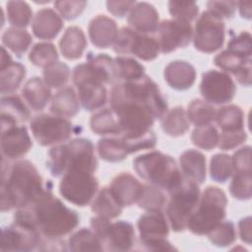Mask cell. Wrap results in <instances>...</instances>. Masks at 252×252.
Wrapping results in <instances>:
<instances>
[{"mask_svg":"<svg viewBox=\"0 0 252 252\" xmlns=\"http://www.w3.org/2000/svg\"><path fill=\"white\" fill-rule=\"evenodd\" d=\"M14 220L35 228L43 237L61 238L78 226L80 218L51 191L44 190L32 205L17 209Z\"/></svg>","mask_w":252,"mask_h":252,"instance_id":"1","label":"cell"},{"mask_svg":"<svg viewBox=\"0 0 252 252\" xmlns=\"http://www.w3.org/2000/svg\"><path fill=\"white\" fill-rule=\"evenodd\" d=\"M44 192L42 177L30 160L2 166L1 211L21 209L32 205Z\"/></svg>","mask_w":252,"mask_h":252,"instance_id":"2","label":"cell"},{"mask_svg":"<svg viewBox=\"0 0 252 252\" xmlns=\"http://www.w3.org/2000/svg\"><path fill=\"white\" fill-rule=\"evenodd\" d=\"M133 168L149 184L168 193L177 188L185 178L173 158L158 151L137 157L133 160Z\"/></svg>","mask_w":252,"mask_h":252,"instance_id":"3","label":"cell"},{"mask_svg":"<svg viewBox=\"0 0 252 252\" xmlns=\"http://www.w3.org/2000/svg\"><path fill=\"white\" fill-rule=\"evenodd\" d=\"M226 205L225 193L217 186H208L189 219L187 228L197 235L209 234L224 220Z\"/></svg>","mask_w":252,"mask_h":252,"instance_id":"4","label":"cell"},{"mask_svg":"<svg viewBox=\"0 0 252 252\" xmlns=\"http://www.w3.org/2000/svg\"><path fill=\"white\" fill-rule=\"evenodd\" d=\"M73 82L84 109L94 111L105 104L107 91L104 84H107V80L94 63L88 61L77 65L73 70Z\"/></svg>","mask_w":252,"mask_h":252,"instance_id":"5","label":"cell"},{"mask_svg":"<svg viewBox=\"0 0 252 252\" xmlns=\"http://www.w3.org/2000/svg\"><path fill=\"white\" fill-rule=\"evenodd\" d=\"M168 194L170 196L166 206L168 221L173 231L181 232L187 228L189 219L198 205L200 189L196 182L185 177L183 182Z\"/></svg>","mask_w":252,"mask_h":252,"instance_id":"6","label":"cell"},{"mask_svg":"<svg viewBox=\"0 0 252 252\" xmlns=\"http://www.w3.org/2000/svg\"><path fill=\"white\" fill-rule=\"evenodd\" d=\"M111 91L144 103L151 109L155 118H161L167 112V103L158 86L147 75L135 81L117 83Z\"/></svg>","mask_w":252,"mask_h":252,"instance_id":"7","label":"cell"},{"mask_svg":"<svg viewBox=\"0 0 252 252\" xmlns=\"http://www.w3.org/2000/svg\"><path fill=\"white\" fill-rule=\"evenodd\" d=\"M98 189V181L93 172L80 168L67 170L59 183V193L68 202L85 207L93 202Z\"/></svg>","mask_w":252,"mask_h":252,"instance_id":"8","label":"cell"},{"mask_svg":"<svg viewBox=\"0 0 252 252\" xmlns=\"http://www.w3.org/2000/svg\"><path fill=\"white\" fill-rule=\"evenodd\" d=\"M30 128L36 142L43 146H54L70 139L73 125L67 118L55 114H38L30 122Z\"/></svg>","mask_w":252,"mask_h":252,"instance_id":"9","label":"cell"},{"mask_svg":"<svg viewBox=\"0 0 252 252\" xmlns=\"http://www.w3.org/2000/svg\"><path fill=\"white\" fill-rule=\"evenodd\" d=\"M113 51L117 54H133L144 61H152L158 56L160 48L158 39L154 36L123 27L118 31Z\"/></svg>","mask_w":252,"mask_h":252,"instance_id":"10","label":"cell"},{"mask_svg":"<svg viewBox=\"0 0 252 252\" xmlns=\"http://www.w3.org/2000/svg\"><path fill=\"white\" fill-rule=\"evenodd\" d=\"M224 36L225 26L222 19L208 10L204 11L193 31L195 48L204 53H213L222 46Z\"/></svg>","mask_w":252,"mask_h":252,"instance_id":"11","label":"cell"},{"mask_svg":"<svg viewBox=\"0 0 252 252\" xmlns=\"http://www.w3.org/2000/svg\"><path fill=\"white\" fill-rule=\"evenodd\" d=\"M200 93L205 101L211 104H224L234 97L236 86L227 73L209 70L202 75Z\"/></svg>","mask_w":252,"mask_h":252,"instance_id":"12","label":"cell"},{"mask_svg":"<svg viewBox=\"0 0 252 252\" xmlns=\"http://www.w3.org/2000/svg\"><path fill=\"white\" fill-rule=\"evenodd\" d=\"M157 32L161 53H170L178 48H184L193 38L191 24L174 19L160 22Z\"/></svg>","mask_w":252,"mask_h":252,"instance_id":"13","label":"cell"},{"mask_svg":"<svg viewBox=\"0 0 252 252\" xmlns=\"http://www.w3.org/2000/svg\"><path fill=\"white\" fill-rule=\"evenodd\" d=\"M41 234L33 227L16 221L2 229L0 250L31 251L37 249Z\"/></svg>","mask_w":252,"mask_h":252,"instance_id":"14","label":"cell"},{"mask_svg":"<svg viewBox=\"0 0 252 252\" xmlns=\"http://www.w3.org/2000/svg\"><path fill=\"white\" fill-rule=\"evenodd\" d=\"M32 143L28 129L22 125L1 128V152L3 158L17 159L24 157Z\"/></svg>","mask_w":252,"mask_h":252,"instance_id":"15","label":"cell"},{"mask_svg":"<svg viewBox=\"0 0 252 252\" xmlns=\"http://www.w3.org/2000/svg\"><path fill=\"white\" fill-rule=\"evenodd\" d=\"M104 249L110 251H128L135 244V230L132 223L125 220L109 222L101 238Z\"/></svg>","mask_w":252,"mask_h":252,"instance_id":"16","label":"cell"},{"mask_svg":"<svg viewBox=\"0 0 252 252\" xmlns=\"http://www.w3.org/2000/svg\"><path fill=\"white\" fill-rule=\"evenodd\" d=\"M143 185L132 174L122 172L112 179L109 188L122 207H129L138 202Z\"/></svg>","mask_w":252,"mask_h":252,"instance_id":"17","label":"cell"},{"mask_svg":"<svg viewBox=\"0 0 252 252\" xmlns=\"http://www.w3.org/2000/svg\"><path fill=\"white\" fill-rule=\"evenodd\" d=\"M141 243L166 238L169 233L168 223L161 211H148L137 222Z\"/></svg>","mask_w":252,"mask_h":252,"instance_id":"18","label":"cell"},{"mask_svg":"<svg viewBox=\"0 0 252 252\" xmlns=\"http://www.w3.org/2000/svg\"><path fill=\"white\" fill-rule=\"evenodd\" d=\"M130 28L141 33H153L159 25V16L154 5L148 2H136L129 12Z\"/></svg>","mask_w":252,"mask_h":252,"instance_id":"19","label":"cell"},{"mask_svg":"<svg viewBox=\"0 0 252 252\" xmlns=\"http://www.w3.org/2000/svg\"><path fill=\"white\" fill-rule=\"evenodd\" d=\"M88 31L92 43L97 48H108L113 45L118 35L116 22L105 15H97L93 18Z\"/></svg>","mask_w":252,"mask_h":252,"instance_id":"20","label":"cell"},{"mask_svg":"<svg viewBox=\"0 0 252 252\" xmlns=\"http://www.w3.org/2000/svg\"><path fill=\"white\" fill-rule=\"evenodd\" d=\"M163 77L170 88L176 91H185L194 85L196 70L187 61L175 60L166 65Z\"/></svg>","mask_w":252,"mask_h":252,"instance_id":"21","label":"cell"},{"mask_svg":"<svg viewBox=\"0 0 252 252\" xmlns=\"http://www.w3.org/2000/svg\"><path fill=\"white\" fill-rule=\"evenodd\" d=\"M63 28L61 17L51 8H43L36 12L32 20V32L39 39H52Z\"/></svg>","mask_w":252,"mask_h":252,"instance_id":"22","label":"cell"},{"mask_svg":"<svg viewBox=\"0 0 252 252\" xmlns=\"http://www.w3.org/2000/svg\"><path fill=\"white\" fill-rule=\"evenodd\" d=\"M30 110L17 95L8 94L1 98V128L18 125L29 120Z\"/></svg>","mask_w":252,"mask_h":252,"instance_id":"23","label":"cell"},{"mask_svg":"<svg viewBox=\"0 0 252 252\" xmlns=\"http://www.w3.org/2000/svg\"><path fill=\"white\" fill-rule=\"evenodd\" d=\"M179 163L181 172L186 178L197 184L205 181L207 176L206 158L201 152L193 149L184 151L179 157Z\"/></svg>","mask_w":252,"mask_h":252,"instance_id":"24","label":"cell"},{"mask_svg":"<svg viewBox=\"0 0 252 252\" xmlns=\"http://www.w3.org/2000/svg\"><path fill=\"white\" fill-rule=\"evenodd\" d=\"M22 95L28 105L34 111L44 109L51 98V91L39 77H32L26 82Z\"/></svg>","mask_w":252,"mask_h":252,"instance_id":"25","label":"cell"},{"mask_svg":"<svg viewBox=\"0 0 252 252\" xmlns=\"http://www.w3.org/2000/svg\"><path fill=\"white\" fill-rule=\"evenodd\" d=\"M62 55L68 60H77L82 57L86 47L87 39L83 30L79 27H69L62 35L60 42Z\"/></svg>","mask_w":252,"mask_h":252,"instance_id":"26","label":"cell"},{"mask_svg":"<svg viewBox=\"0 0 252 252\" xmlns=\"http://www.w3.org/2000/svg\"><path fill=\"white\" fill-rule=\"evenodd\" d=\"M80 110V100L75 90L66 87L55 94L51 99L50 111L58 116L73 117Z\"/></svg>","mask_w":252,"mask_h":252,"instance_id":"27","label":"cell"},{"mask_svg":"<svg viewBox=\"0 0 252 252\" xmlns=\"http://www.w3.org/2000/svg\"><path fill=\"white\" fill-rule=\"evenodd\" d=\"M92 211L99 217L111 220L121 215L123 207L114 197L109 187H103L92 202Z\"/></svg>","mask_w":252,"mask_h":252,"instance_id":"28","label":"cell"},{"mask_svg":"<svg viewBox=\"0 0 252 252\" xmlns=\"http://www.w3.org/2000/svg\"><path fill=\"white\" fill-rule=\"evenodd\" d=\"M163 132L170 137H179L189 130L190 122L182 106H175L160 118Z\"/></svg>","mask_w":252,"mask_h":252,"instance_id":"29","label":"cell"},{"mask_svg":"<svg viewBox=\"0 0 252 252\" xmlns=\"http://www.w3.org/2000/svg\"><path fill=\"white\" fill-rule=\"evenodd\" d=\"M91 129L97 135H120L121 128L115 112L111 108L95 112L90 121Z\"/></svg>","mask_w":252,"mask_h":252,"instance_id":"30","label":"cell"},{"mask_svg":"<svg viewBox=\"0 0 252 252\" xmlns=\"http://www.w3.org/2000/svg\"><path fill=\"white\" fill-rule=\"evenodd\" d=\"M71 251H102L103 244L93 229L83 227L72 234L67 243Z\"/></svg>","mask_w":252,"mask_h":252,"instance_id":"31","label":"cell"},{"mask_svg":"<svg viewBox=\"0 0 252 252\" xmlns=\"http://www.w3.org/2000/svg\"><path fill=\"white\" fill-rule=\"evenodd\" d=\"M0 90L1 94H12L22 84L27 71L23 64L12 61L9 65L0 68Z\"/></svg>","mask_w":252,"mask_h":252,"instance_id":"32","label":"cell"},{"mask_svg":"<svg viewBox=\"0 0 252 252\" xmlns=\"http://www.w3.org/2000/svg\"><path fill=\"white\" fill-rule=\"evenodd\" d=\"M113 61L118 83L135 81L145 76V67L134 58L117 56L113 58Z\"/></svg>","mask_w":252,"mask_h":252,"instance_id":"33","label":"cell"},{"mask_svg":"<svg viewBox=\"0 0 252 252\" xmlns=\"http://www.w3.org/2000/svg\"><path fill=\"white\" fill-rule=\"evenodd\" d=\"M217 124L222 131H234L244 129V113L234 104H228L217 110Z\"/></svg>","mask_w":252,"mask_h":252,"instance_id":"34","label":"cell"},{"mask_svg":"<svg viewBox=\"0 0 252 252\" xmlns=\"http://www.w3.org/2000/svg\"><path fill=\"white\" fill-rule=\"evenodd\" d=\"M186 114L189 122L199 127L211 124L216 119L217 109L211 103L197 98L190 102Z\"/></svg>","mask_w":252,"mask_h":252,"instance_id":"35","label":"cell"},{"mask_svg":"<svg viewBox=\"0 0 252 252\" xmlns=\"http://www.w3.org/2000/svg\"><path fill=\"white\" fill-rule=\"evenodd\" d=\"M97 152L103 160L109 162L121 161L129 155L121 137L100 139L97 143Z\"/></svg>","mask_w":252,"mask_h":252,"instance_id":"36","label":"cell"},{"mask_svg":"<svg viewBox=\"0 0 252 252\" xmlns=\"http://www.w3.org/2000/svg\"><path fill=\"white\" fill-rule=\"evenodd\" d=\"M2 43L16 55L21 56L32 44V36L26 30L12 27L3 32Z\"/></svg>","mask_w":252,"mask_h":252,"instance_id":"37","label":"cell"},{"mask_svg":"<svg viewBox=\"0 0 252 252\" xmlns=\"http://www.w3.org/2000/svg\"><path fill=\"white\" fill-rule=\"evenodd\" d=\"M214 63L216 66L225 71V73H231L235 77L242 70L251 66V59H246L225 49L214 58Z\"/></svg>","mask_w":252,"mask_h":252,"instance_id":"38","label":"cell"},{"mask_svg":"<svg viewBox=\"0 0 252 252\" xmlns=\"http://www.w3.org/2000/svg\"><path fill=\"white\" fill-rule=\"evenodd\" d=\"M7 17L9 23L19 29L29 26L32 21V11L31 6L25 1H9L6 4Z\"/></svg>","mask_w":252,"mask_h":252,"instance_id":"39","label":"cell"},{"mask_svg":"<svg viewBox=\"0 0 252 252\" xmlns=\"http://www.w3.org/2000/svg\"><path fill=\"white\" fill-rule=\"evenodd\" d=\"M29 60L36 67L45 68L58 60V52L53 43L38 42L32 48Z\"/></svg>","mask_w":252,"mask_h":252,"instance_id":"40","label":"cell"},{"mask_svg":"<svg viewBox=\"0 0 252 252\" xmlns=\"http://www.w3.org/2000/svg\"><path fill=\"white\" fill-rule=\"evenodd\" d=\"M233 174L232 159L226 154H216L210 160L211 178L219 183H224Z\"/></svg>","mask_w":252,"mask_h":252,"instance_id":"41","label":"cell"},{"mask_svg":"<svg viewBox=\"0 0 252 252\" xmlns=\"http://www.w3.org/2000/svg\"><path fill=\"white\" fill-rule=\"evenodd\" d=\"M137 204L139 208L147 211H161L166 204V197L161 189L151 184H144Z\"/></svg>","mask_w":252,"mask_h":252,"instance_id":"42","label":"cell"},{"mask_svg":"<svg viewBox=\"0 0 252 252\" xmlns=\"http://www.w3.org/2000/svg\"><path fill=\"white\" fill-rule=\"evenodd\" d=\"M43 81L49 88H63L69 81L71 71L68 65L63 62H55L45 68L42 72Z\"/></svg>","mask_w":252,"mask_h":252,"instance_id":"43","label":"cell"},{"mask_svg":"<svg viewBox=\"0 0 252 252\" xmlns=\"http://www.w3.org/2000/svg\"><path fill=\"white\" fill-rule=\"evenodd\" d=\"M220 134L213 125H204L196 127L191 134L192 143L200 149L211 151L218 146Z\"/></svg>","mask_w":252,"mask_h":252,"instance_id":"44","label":"cell"},{"mask_svg":"<svg viewBox=\"0 0 252 252\" xmlns=\"http://www.w3.org/2000/svg\"><path fill=\"white\" fill-rule=\"evenodd\" d=\"M210 241L218 247H226L231 245L236 239V230L230 220L220 221L209 234Z\"/></svg>","mask_w":252,"mask_h":252,"instance_id":"45","label":"cell"},{"mask_svg":"<svg viewBox=\"0 0 252 252\" xmlns=\"http://www.w3.org/2000/svg\"><path fill=\"white\" fill-rule=\"evenodd\" d=\"M229 193L237 200H249L252 196L251 172L234 173L229 185Z\"/></svg>","mask_w":252,"mask_h":252,"instance_id":"46","label":"cell"},{"mask_svg":"<svg viewBox=\"0 0 252 252\" xmlns=\"http://www.w3.org/2000/svg\"><path fill=\"white\" fill-rule=\"evenodd\" d=\"M168 11L174 20L190 23L199 14V6L194 1H169Z\"/></svg>","mask_w":252,"mask_h":252,"instance_id":"47","label":"cell"},{"mask_svg":"<svg viewBox=\"0 0 252 252\" xmlns=\"http://www.w3.org/2000/svg\"><path fill=\"white\" fill-rule=\"evenodd\" d=\"M123 140L129 154L139 152L141 150L153 149L157 144V137L152 130L136 136H120Z\"/></svg>","mask_w":252,"mask_h":252,"instance_id":"48","label":"cell"},{"mask_svg":"<svg viewBox=\"0 0 252 252\" xmlns=\"http://www.w3.org/2000/svg\"><path fill=\"white\" fill-rule=\"evenodd\" d=\"M251 34L248 32H241L232 37L227 43V49L241 57L251 59L252 55V42Z\"/></svg>","mask_w":252,"mask_h":252,"instance_id":"49","label":"cell"},{"mask_svg":"<svg viewBox=\"0 0 252 252\" xmlns=\"http://www.w3.org/2000/svg\"><path fill=\"white\" fill-rule=\"evenodd\" d=\"M87 6L86 1H55L54 7L65 20H74L78 18Z\"/></svg>","mask_w":252,"mask_h":252,"instance_id":"50","label":"cell"},{"mask_svg":"<svg viewBox=\"0 0 252 252\" xmlns=\"http://www.w3.org/2000/svg\"><path fill=\"white\" fill-rule=\"evenodd\" d=\"M247 139V134L244 129L234 131H222L219 138L218 147L222 151L233 150L241 145Z\"/></svg>","mask_w":252,"mask_h":252,"instance_id":"51","label":"cell"},{"mask_svg":"<svg viewBox=\"0 0 252 252\" xmlns=\"http://www.w3.org/2000/svg\"><path fill=\"white\" fill-rule=\"evenodd\" d=\"M233 173L251 172V147L244 146L231 157Z\"/></svg>","mask_w":252,"mask_h":252,"instance_id":"52","label":"cell"},{"mask_svg":"<svg viewBox=\"0 0 252 252\" xmlns=\"http://www.w3.org/2000/svg\"><path fill=\"white\" fill-rule=\"evenodd\" d=\"M208 11L214 13L220 19H230L233 17L237 2L235 1H209L207 3Z\"/></svg>","mask_w":252,"mask_h":252,"instance_id":"53","label":"cell"},{"mask_svg":"<svg viewBox=\"0 0 252 252\" xmlns=\"http://www.w3.org/2000/svg\"><path fill=\"white\" fill-rule=\"evenodd\" d=\"M136 4V1H118V0H109L106 2V7L109 13L112 15L122 18L127 13L131 11V9Z\"/></svg>","mask_w":252,"mask_h":252,"instance_id":"54","label":"cell"},{"mask_svg":"<svg viewBox=\"0 0 252 252\" xmlns=\"http://www.w3.org/2000/svg\"><path fill=\"white\" fill-rule=\"evenodd\" d=\"M61 238H47L41 236L37 249L41 251H65L68 248Z\"/></svg>","mask_w":252,"mask_h":252,"instance_id":"55","label":"cell"},{"mask_svg":"<svg viewBox=\"0 0 252 252\" xmlns=\"http://www.w3.org/2000/svg\"><path fill=\"white\" fill-rule=\"evenodd\" d=\"M251 217L243 218L238 222V228H239V236L240 239L245 242L246 244L250 245L252 242V230H251Z\"/></svg>","mask_w":252,"mask_h":252,"instance_id":"56","label":"cell"},{"mask_svg":"<svg viewBox=\"0 0 252 252\" xmlns=\"http://www.w3.org/2000/svg\"><path fill=\"white\" fill-rule=\"evenodd\" d=\"M141 244L147 250H150V251H172L176 249L171 245V243L168 240H166V238L152 240V241L141 243Z\"/></svg>","mask_w":252,"mask_h":252,"instance_id":"57","label":"cell"},{"mask_svg":"<svg viewBox=\"0 0 252 252\" xmlns=\"http://www.w3.org/2000/svg\"><path fill=\"white\" fill-rule=\"evenodd\" d=\"M237 7L239 9V14L242 18L247 20L251 19V2H237Z\"/></svg>","mask_w":252,"mask_h":252,"instance_id":"58","label":"cell"},{"mask_svg":"<svg viewBox=\"0 0 252 252\" xmlns=\"http://www.w3.org/2000/svg\"><path fill=\"white\" fill-rule=\"evenodd\" d=\"M12 58L8 51L5 49L4 46L1 47V63H0V68H3L7 65H9L12 62Z\"/></svg>","mask_w":252,"mask_h":252,"instance_id":"59","label":"cell"}]
</instances>
